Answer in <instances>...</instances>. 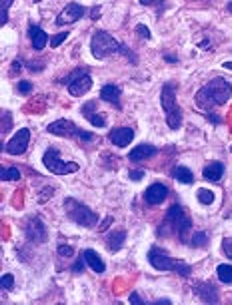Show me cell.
<instances>
[{
    "label": "cell",
    "instance_id": "1",
    "mask_svg": "<svg viewBox=\"0 0 232 305\" xmlns=\"http://www.w3.org/2000/svg\"><path fill=\"white\" fill-rule=\"evenodd\" d=\"M232 96V84L224 78H212L210 82H206L198 92H196V108L200 112H210L222 104H226Z\"/></svg>",
    "mask_w": 232,
    "mask_h": 305
},
{
    "label": "cell",
    "instance_id": "2",
    "mask_svg": "<svg viewBox=\"0 0 232 305\" xmlns=\"http://www.w3.org/2000/svg\"><path fill=\"white\" fill-rule=\"evenodd\" d=\"M90 52H92V56H94L96 60H104V58H108V56H112V54H124V56L128 58L130 64H138L136 54H134L128 46H124V44H120L118 40H114V38H112L108 32H104V30H96V32L92 34Z\"/></svg>",
    "mask_w": 232,
    "mask_h": 305
},
{
    "label": "cell",
    "instance_id": "3",
    "mask_svg": "<svg viewBox=\"0 0 232 305\" xmlns=\"http://www.w3.org/2000/svg\"><path fill=\"white\" fill-rule=\"evenodd\" d=\"M160 104H162L168 128L170 130H180V126H182V112H180V106L176 102V84L174 82H166L162 86Z\"/></svg>",
    "mask_w": 232,
    "mask_h": 305
},
{
    "label": "cell",
    "instance_id": "4",
    "mask_svg": "<svg viewBox=\"0 0 232 305\" xmlns=\"http://www.w3.org/2000/svg\"><path fill=\"white\" fill-rule=\"evenodd\" d=\"M64 212H66L68 220H72L80 228H94L98 224V216L88 206H84V204H80L72 198L64 200Z\"/></svg>",
    "mask_w": 232,
    "mask_h": 305
},
{
    "label": "cell",
    "instance_id": "5",
    "mask_svg": "<svg viewBox=\"0 0 232 305\" xmlns=\"http://www.w3.org/2000/svg\"><path fill=\"white\" fill-rule=\"evenodd\" d=\"M42 164H44V168H46L50 174H56V176H66V174L78 172V164H74V162H62L58 150H54V148H48V150L44 152V156H42Z\"/></svg>",
    "mask_w": 232,
    "mask_h": 305
},
{
    "label": "cell",
    "instance_id": "6",
    "mask_svg": "<svg viewBox=\"0 0 232 305\" xmlns=\"http://www.w3.org/2000/svg\"><path fill=\"white\" fill-rule=\"evenodd\" d=\"M166 224H168L176 234H180V240H182V242H186V234L190 232L192 222H190L188 214L184 212V208L172 206V208L166 212Z\"/></svg>",
    "mask_w": 232,
    "mask_h": 305
},
{
    "label": "cell",
    "instance_id": "7",
    "mask_svg": "<svg viewBox=\"0 0 232 305\" xmlns=\"http://www.w3.org/2000/svg\"><path fill=\"white\" fill-rule=\"evenodd\" d=\"M148 262L158 272H176V266H178V262L172 260L162 248H152L148 252Z\"/></svg>",
    "mask_w": 232,
    "mask_h": 305
},
{
    "label": "cell",
    "instance_id": "8",
    "mask_svg": "<svg viewBox=\"0 0 232 305\" xmlns=\"http://www.w3.org/2000/svg\"><path fill=\"white\" fill-rule=\"evenodd\" d=\"M22 230H24L26 238H28L32 244H44V242L48 240L44 224H42L38 218H34V216H32V218H26V220L22 222Z\"/></svg>",
    "mask_w": 232,
    "mask_h": 305
},
{
    "label": "cell",
    "instance_id": "9",
    "mask_svg": "<svg viewBox=\"0 0 232 305\" xmlns=\"http://www.w3.org/2000/svg\"><path fill=\"white\" fill-rule=\"evenodd\" d=\"M84 14H86V10H84L78 2H70V4H66L64 10L56 16V24H58V26L74 24V22H78L80 18H84Z\"/></svg>",
    "mask_w": 232,
    "mask_h": 305
},
{
    "label": "cell",
    "instance_id": "10",
    "mask_svg": "<svg viewBox=\"0 0 232 305\" xmlns=\"http://www.w3.org/2000/svg\"><path fill=\"white\" fill-rule=\"evenodd\" d=\"M28 142H30V130L22 128V130H18L14 134V138H10V142L4 146V150L10 154V156H20V154L26 152Z\"/></svg>",
    "mask_w": 232,
    "mask_h": 305
},
{
    "label": "cell",
    "instance_id": "11",
    "mask_svg": "<svg viewBox=\"0 0 232 305\" xmlns=\"http://www.w3.org/2000/svg\"><path fill=\"white\" fill-rule=\"evenodd\" d=\"M192 292H194V296H196L200 302H204V304H218V302H220L218 290H216V286H214L212 282H200V284H196V286L192 288Z\"/></svg>",
    "mask_w": 232,
    "mask_h": 305
},
{
    "label": "cell",
    "instance_id": "12",
    "mask_svg": "<svg viewBox=\"0 0 232 305\" xmlns=\"http://www.w3.org/2000/svg\"><path fill=\"white\" fill-rule=\"evenodd\" d=\"M48 134H56V136H80V128L78 126H74L72 122H68V120H56V122H52V124H48Z\"/></svg>",
    "mask_w": 232,
    "mask_h": 305
},
{
    "label": "cell",
    "instance_id": "13",
    "mask_svg": "<svg viewBox=\"0 0 232 305\" xmlns=\"http://www.w3.org/2000/svg\"><path fill=\"white\" fill-rule=\"evenodd\" d=\"M90 88H92V78H90L88 72H86V74L78 76L76 80H72V82L68 84V94L74 96V98H80V96H84Z\"/></svg>",
    "mask_w": 232,
    "mask_h": 305
},
{
    "label": "cell",
    "instance_id": "14",
    "mask_svg": "<svg viewBox=\"0 0 232 305\" xmlns=\"http://www.w3.org/2000/svg\"><path fill=\"white\" fill-rule=\"evenodd\" d=\"M166 196H168V188L162 186V184H152V186L144 192V200H146L148 206H158V204H162V202L166 200Z\"/></svg>",
    "mask_w": 232,
    "mask_h": 305
},
{
    "label": "cell",
    "instance_id": "15",
    "mask_svg": "<svg viewBox=\"0 0 232 305\" xmlns=\"http://www.w3.org/2000/svg\"><path fill=\"white\" fill-rule=\"evenodd\" d=\"M108 138H110V142H112L116 148H126V146L132 142L134 132H132L130 128H116V130L110 132Z\"/></svg>",
    "mask_w": 232,
    "mask_h": 305
},
{
    "label": "cell",
    "instance_id": "16",
    "mask_svg": "<svg viewBox=\"0 0 232 305\" xmlns=\"http://www.w3.org/2000/svg\"><path fill=\"white\" fill-rule=\"evenodd\" d=\"M28 38H30L34 50H42L46 46V42H50L48 36H46V32L40 26H36V24H30L28 26Z\"/></svg>",
    "mask_w": 232,
    "mask_h": 305
},
{
    "label": "cell",
    "instance_id": "17",
    "mask_svg": "<svg viewBox=\"0 0 232 305\" xmlns=\"http://www.w3.org/2000/svg\"><path fill=\"white\" fill-rule=\"evenodd\" d=\"M120 96H122V90H120L118 86H114V84H106V86H102V90H100V100L112 104L114 108H120V106H118V104H120Z\"/></svg>",
    "mask_w": 232,
    "mask_h": 305
},
{
    "label": "cell",
    "instance_id": "18",
    "mask_svg": "<svg viewBox=\"0 0 232 305\" xmlns=\"http://www.w3.org/2000/svg\"><path fill=\"white\" fill-rule=\"evenodd\" d=\"M156 156V148L154 146H150V144H140V146H136L132 152L128 154V160L130 162H144V160H150V158H154Z\"/></svg>",
    "mask_w": 232,
    "mask_h": 305
},
{
    "label": "cell",
    "instance_id": "19",
    "mask_svg": "<svg viewBox=\"0 0 232 305\" xmlns=\"http://www.w3.org/2000/svg\"><path fill=\"white\" fill-rule=\"evenodd\" d=\"M82 258H84L86 266H88V268H90L94 274H104L106 266H104V262L100 260V256H98L94 250H86V252L82 254Z\"/></svg>",
    "mask_w": 232,
    "mask_h": 305
},
{
    "label": "cell",
    "instance_id": "20",
    "mask_svg": "<svg viewBox=\"0 0 232 305\" xmlns=\"http://www.w3.org/2000/svg\"><path fill=\"white\" fill-rule=\"evenodd\" d=\"M202 176H204L208 182H220L222 176H224V164H222V162H212V164H208V166L202 170Z\"/></svg>",
    "mask_w": 232,
    "mask_h": 305
},
{
    "label": "cell",
    "instance_id": "21",
    "mask_svg": "<svg viewBox=\"0 0 232 305\" xmlns=\"http://www.w3.org/2000/svg\"><path fill=\"white\" fill-rule=\"evenodd\" d=\"M124 240H126V232H124V230H116V232H110V234L106 236V246H108V250H110L112 254H116V252L122 248Z\"/></svg>",
    "mask_w": 232,
    "mask_h": 305
},
{
    "label": "cell",
    "instance_id": "22",
    "mask_svg": "<svg viewBox=\"0 0 232 305\" xmlns=\"http://www.w3.org/2000/svg\"><path fill=\"white\" fill-rule=\"evenodd\" d=\"M172 176L180 182V184H194V174L186 168V166H176L172 170Z\"/></svg>",
    "mask_w": 232,
    "mask_h": 305
},
{
    "label": "cell",
    "instance_id": "23",
    "mask_svg": "<svg viewBox=\"0 0 232 305\" xmlns=\"http://www.w3.org/2000/svg\"><path fill=\"white\" fill-rule=\"evenodd\" d=\"M0 178H2V182H18L20 180V172L16 168H2L0 170Z\"/></svg>",
    "mask_w": 232,
    "mask_h": 305
},
{
    "label": "cell",
    "instance_id": "24",
    "mask_svg": "<svg viewBox=\"0 0 232 305\" xmlns=\"http://www.w3.org/2000/svg\"><path fill=\"white\" fill-rule=\"evenodd\" d=\"M218 280L222 284H232V266H228V264L218 266Z\"/></svg>",
    "mask_w": 232,
    "mask_h": 305
},
{
    "label": "cell",
    "instance_id": "25",
    "mask_svg": "<svg viewBox=\"0 0 232 305\" xmlns=\"http://www.w3.org/2000/svg\"><path fill=\"white\" fill-rule=\"evenodd\" d=\"M196 198H198V202L204 204V206H210V204L214 202V194H212L210 190H198Z\"/></svg>",
    "mask_w": 232,
    "mask_h": 305
},
{
    "label": "cell",
    "instance_id": "26",
    "mask_svg": "<svg viewBox=\"0 0 232 305\" xmlns=\"http://www.w3.org/2000/svg\"><path fill=\"white\" fill-rule=\"evenodd\" d=\"M190 246L192 248H204V246H208V234H204V232H200V234H194V238H192V242H190Z\"/></svg>",
    "mask_w": 232,
    "mask_h": 305
},
{
    "label": "cell",
    "instance_id": "27",
    "mask_svg": "<svg viewBox=\"0 0 232 305\" xmlns=\"http://www.w3.org/2000/svg\"><path fill=\"white\" fill-rule=\"evenodd\" d=\"M10 4H12V0H2L0 2V24L2 26L8 22V8H10Z\"/></svg>",
    "mask_w": 232,
    "mask_h": 305
},
{
    "label": "cell",
    "instance_id": "28",
    "mask_svg": "<svg viewBox=\"0 0 232 305\" xmlns=\"http://www.w3.org/2000/svg\"><path fill=\"white\" fill-rule=\"evenodd\" d=\"M80 114H82L84 118H88V120H90V118L96 114V102H88V104H84V106H82V110H80Z\"/></svg>",
    "mask_w": 232,
    "mask_h": 305
},
{
    "label": "cell",
    "instance_id": "29",
    "mask_svg": "<svg viewBox=\"0 0 232 305\" xmlns=\"http://www.w3.org/2000/svg\"><path fill=\"white\" fill-rule=\"evenodd\" d=\"M0 288H2L4 292H10V290L14 288V278H12L10 274L2 276V280H0Z\"/></svg>",
    "mask_w": 232,
    "mask_h": 305
},
{
    "label": "cell",
    "instance_id": "30",
    "mask_svg": "<svg viewBox=\"0 0 232 305\" xmlns=\"http://www.w3.org/2000/svg\"><path fill=\"white\" fill-rule=\"evenodd\" d=\"M66 38H68V32H60V34H54V36L50 38V46H52V48H58V46H60V44H62Z\"/></svg>",
    "mask_w": 232,
    "mask_h": 305
},
{
    "label": "cell",
    "instance_id": "31",
    "mask_svg": "<svg viewBox=\"0 0 232 305\" xmlns=\"http://www.w3.org/2000/svg\"><path fill=\"white\" fill-rule=\"evenodd\" d=\"M10 128H12V116L4 110V112H2V134H6Z\"/></svg>",
    "mask_w": 232,
    "mask_h": 305
},
{
    "label": "cell",
    "instance_id": "32",
    "mask_svg": "<svg viewBox=\"0 0 232 305\" xmlns=\"http://www.w3.org/2000/svg\"><path fill=\"white\" fill-rule=\"evenodd\" d=\"M82 74H86V70H82V68H80V70H74L70 76L62 78V80H60V84H70L72 80H76V78H78V76H82Z\"/></svg>",
    "mask_w": 232,
    "mask_h": 305
},
{
    "label": "cell",
    "instance_id": "33",
    "mask_svg": "<svg viewBox=\"0 0 232 305\" xmlns=\"http://www.w3.org/2000/svg\"><path fill=\"white\" fill-rule=\"evenodd\" d=\"M90 124H92L94 128H104V126H106V118H104V116L94 114V116L90 118Z\"/></svg>",
    "mask_w": 232,
    "mask_h": 305
},
{
    "label": "cell",
    "instance_id": "34",
    "mask_svg": "<svg viewBox=\"0 0 232 305\" xmlns=\"http://www.w3.org/2000/svg\"><path fill=\"white\" fill-rule=\"evenodd\" d=\"M222 252H224L226 258H230L232 260V238H224V240H222Z\"/></svg>",
    "mask_w": 232,
    "mask_h": 305
},
{
    "label": "cell",
    "instance_id": "35",
    "mask_svg": "<svg viewBox=\"0 0 232 305\" xmlns=\"http://www.w3.org/2000/svg\"><path fill=\"white\" fill-rule=\"evenodd\" d=\"M30 90H32V84L30 82H18V86H16V92L18 94H30Z\"/></svg>",
    "mask_w": 232,
    "mask_h": 305
},
{
    "label": "cell",
    "instance_id": "36",
    "mask_svg": "<svg viewBox=\"0 0 232 305\" xmlns=\"http://www.w3.org/2000/svg\"><path fill=\"white\" fill-rule=\"evenodd\" d=\"M58 256H60V258H72V256H74V250H72L70 246H60V248H58Z\"/></svg>",
    "mask_w": 232,
    "mask_h": 305
},
{
    "label": "cell",
    "instance_id": "37",
    "mask_svg": "<svg viewBox=\"0 0 232 305\" xmlns=\"http://www.w3.org/2000/svg\"><path fill=\"white\" fill-rule=\"evenodd\" d=\"M128 178H130L132 182H140V180L144 178V172H142V170H130V172H128Z\"/></svg>",
    "mask_w": 232,
    "mask_h": 305
},
{
    "label": "cell",
    "instance_id": "38",
    "mask_svg": "<svg viewBox=\"0 0 232 305\" xmlns=\"http://www.w3.org/2000/svg\"><path fill=\"white\" fill-rule=\"evenodd\" d=\"M84 268H86V262H84V258H80V260H76V264H74L72 272H74V274H82V272H84Z\"/></svg>",
    "mask_w": 232,
    "mask_h": 305
},
{
    "label": "cell",
    "instance_id": "39",
    "mask_svg": "<svg viewBox=\"0 0 232 305\" xmlns=\"http://www.w3.org/2000/svg\"><path fill=\"white\" fill-rule=\"evenodd\" d=\"M136 32H138V34H140V36H142V38H144V40H148V38H150V36H152V34H150V32H148V28H146V26H144V24H138V26H136Z\"/></svg>",
    "mask_w": 232,
    "mask_h": 305
},
{
    "label": "cell",
    "instance_id": "40",
    "mask_svg": "<svg viewBox=\"0 0 232 305\" xmlns=\"http://www.w3.org/2000/svg\"><path fill=\"white\" fill-rule=\"evenodd\" d=\"M20 72V62L16 60V62H12V66H10V70H8V76H16Z\"/></svg>",
    "mask_w": 232,
    "mask_h": 305
},
{
    "label": "cell",
    "instance_id": "41",
    "mask_svg": "<svg viewBox=\"0 0 232 305\" xmlns=\"http://www.w3.org/2000/svg\"><path fill=\"white\" fill-rule=\"evenodd\" d=\"M206 118H208V120H210V124H214V126L222 124V118H220V116H214V114H206Z\"/></svg>",
    "mask_w": 232,
    "mask_h": 305
},
{
    "label": "cell",
    "instance_id": "42",
    "mask_svg": "<svg viewBox=\"0 0 232 305\" xmlns=\"http://www.w3.org/2000/svg\"><path fill=\"white\" fill-rule=\"evenodd\" d=\"M94 134H88V132H80V140L82 142H94Z\"/></svg>",
    "mask_w": 232,
    "mask_h": 305
},
{
    "label": "cell",
    "instance_id": "43",
    "mask_svg": "<svg viewBox=\"0 0 232 305\" xmlns=\"http://www.w3.org/2000/svg\"><path fill=\"white\" fill-rule=\"evenodd\" d=\"M128 302H130V304H136V305H144V300H140V296H138V294H132Z\"/></svg>",
    "mask_w": 232,
    "mask_h": 305
},
{
    "label": "cell",
    "instance_id": "44",
    "mask_svg": "<svg viewBox=\"0 0 232 305\" xmlns=\"http://www.w3.org/2000/svg\"><path fill=\"white\" fill-rule=\"evenodd\" d=\"M100 16V6H94L92 8V18H98Z\"/></svg>",
    "mask_w": 232,
    "mask_h": 305
},
{
    "label": "cell",
    "instance_id": "45",
    "mask_svg": "<svg viewBox=\"0 0 232 305\" xmlns=\"http://www.w3.org/2000/svg\"><path fill=\"white\" fill-rule=\"evenodd\" d=\"M164 60H166V62H170V64H178V60H176L174 56H168V54L164 56Z\"/></svg>",
    "mask_w": 232,
    "mask_h": 305
},
{
    "label": "cell",
    "instance_id": "46",
    "mask_svg": "<svg viewBox=\"0 0 232 305\" xmlns=\"http://www.w3.org/2000/svg\"><path fill=\"white\" fill-rule=\"evenodd\" d=\"M172 302L170 300H160V302H156V305H170Z\"/></svg>",
    "mask_w": 232,
    "mask_h": 305
},
{
    "label": "cell",
    "instance_id": "47",
    "mask_svg": "<svg viewBox=\"0 0 232 305\" xmlns=\"http://www.w3.org/2000/svg\"><path fill=\"white\" fill-rule=\"evenodd\" d=\"M224 68L226 70H232V62H224Z\"/></svg>",
    "mask_w": 232,
    "mask_h": 305
},
{
    "label": "cell",
    "instance_id": "48",
    "mask_svg": "<svg viewBox=\"0 0 232 305\" xmlns=\"http://www.w3.org/2000/svg\"><path fill=\"white\" fill-rule=\"evenodd\" d=\"M228 10H230V12H232V2H230V4H228Z\"/></svg>",
    "mask_w": 232,
    "mask_h": 305
}]
</instances>
